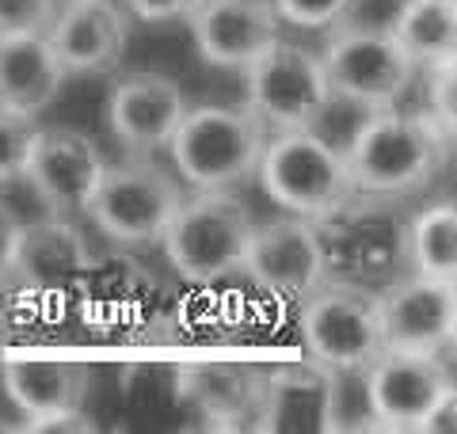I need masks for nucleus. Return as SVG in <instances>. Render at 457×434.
Instances as JSON below:
<instances>
[{
  "instance_id": "f257e3e1",
  "label": "nucleus",
  "mask_w": 457,
  "mask_h": 434,
  "mask_svg": "<svg viewBox=\"0 0 457 434\" xmlns=\"http://www.w3.org/2000/svg\"><path fill=\"white\" fill-rule=\"evenodd\" d=\"M450 153V141L423 111H370L343 149L354 191L396 198L427 187Z\"/></svg>"
},
{
  "instance_id": "f03ea898",
  "label": "nucleus",
  "mask_w": 457,
  "mask_h": 434,
  "mask_svg": "<svg viewBox=\"0 0 457 434\" xmlns=\"http://www.w3.org/2000/svg\"><path fill=\"white\" fill-rule=\"evenodd\" d=\"M267 145V126L248 104L187 107L168 141L176 176L195 191H233L255 176Z\"/></svg>"
},
{
  "instance_id": "7ed1b4c3",
  "label": "nucleus",
  "mask_w": 457,
  "mask_h": 434,
  "mask_svg": "<svg viewBox=\"0 0 457 434\" xmlns=\"http://www.w3.org/2000/svg\"><path fill=\"white\" fill-rule=\"evenodd\" d=\"M255 176L278 210L309 221L336 213L354 195L347 156L317 129H278L267 138Z\"/></svg>"
},
{
  "instance_id": "20e7f679",
  "label": "nucleus",
  "mask_w": 457,
  "mask_h": 434,
  "mask_svg": "<svg viewBox=\"0 0 457 434\" xmlns=\"http://www.w3.org/2000/svg\"><path fill=\"white\" fill-rule=\"evenodd\" d=\"M255 217L233 191H195L164 229V255L187 282H221L245 267Z\"/></svg>"
},
{
  "instance_id": "39448f33",
  "label": "nucleus",
  "mask_w": 457,
  "mask_h": 434,
  "mask_svg": "<svg viewBox=\"0 0 457 434\" xmlns=\"http://www.w3.org/2000/svg\"><path fill=\"white\" fill-rule=\"evenodd\" d=\"M302 339L317 370H366L385 351L378 294L351 282H320L302 297Z\"/></svg>"
},
{
  "instance_id": "423d86ee",
  "label": "nucleus",
  "mask_w": 457,
  "mask_h": 434,
  "mask_svg": "<svg viewBox=\"0 0 457 434\" xmlns=\"http://www.w3.org/2000/svg\"><path fill=\"white\" fill-rule=\"evenodd\" d=\"M183 202V187L168 168L145 156L107 164L88 202L96 229L119 244H153L164 237L171 213Z\"/></svg>"
},
{
  "instance_id": "0eeeda50",
  "label": "nucleus",
  "mask_w": 457,
  "mask_h": 434,
  "mask_svg": "<svg viewBox=\"0 0 457 434\" xmlns=\"http://www.w3.org/2000/svg\"><path fill=\"white\" fill-rule=\"evenodd\" d=\"M328 88L332 99H347V104L362 111H385L396 107L411 84V57L400 50L393 31H378V27H354V23H336L332 38L320 54Z\"/></svg>"
},
{
  "instance_id": "6e6552de",
  "label": "nucleus",
  "mask_w": 457,
  "mask_h": 434,
  "mask_svg": "<svg viewBox=\"0 0 457 434\" xmlns=\"http://www.w3.org/2000/svg\"><path fill=\"white\" fill-rule=\"evenodd\" d=\"M245 104L275 129H317V119L332 104L320 54L302 42L275 38L245 69Z\"/></svg>"
},
{
  "instance_id": "1a4fd4ad",
  "label": "nucleus",
  "mask_w": 457,
  "mask_h": 434,
  "mask_svg": "<svg viewBox=\"0 0 457 434\" xmlns=\"http://www.w3.org/2000/svg\"><path fill=\"white\" fill-rule=\"evenodd\" d=\"M240 271L275 297H309L320 282H328V248L320 240L317 221L297 213L255 221Z\"/></svg>"
},
{
  "instance_id": "9d476101",
  "label": "nucleus",
  "mask_w": 457,
  "mask_h": 434,
  "mask_svg": "<svg viewBox=\"0 0 457 434\" xmlns=\"http://www.w3.org/2000/svg\"><path fill=\"white\" fill-rule=\"evenodd\" d=\"M366 393L374 427L381 430H423L442 400L453 396V381L442 355L381 351L366 366Z\"/></svg>"
},
{
  "instance_id": "9b49d317",
  "label": "nucleus",
  "mask_w": 457,
  "mask_h": 434,
  "mask_svg": "<svg viewBox=\"0 0 457 434\" xmlns=\"http://www.w3.org/2000/svg\"><path fill=\"white\" fill-rule=\"evenodd\" d=\"M0 381H4L8 400L31 423L46 419L80 415L88 404V362L80 355L57 351V346H27V351H8L0 362Z\"/></svg>"
},
{
  "instance_id": "f8f14e48",
  "label": "nucleus",
  "mask_w": 457,
  "mask_h": 434,
  "mask_svg": "<svg viewBox=\"0 0 457 434\" xmlns=\"http://www.w3.org/2000/svg\"><path fill=\"white\" fill-rule=\"evenodd\" d=\"M104 168V153L88 134L73 126H38L23 179L31 183V191L54 217H69L77 210H88Z\"/></svg>"
},
{
  "instance_id": "ddd939ff",
  "label": "nucleus",
  "mask_w": 457,
  "mask_h": 434,
  "mask_svg": "<svg viewBox=\"0 0 457 434\" xmlns=\"http://www.w3.org/2000/svg\"><path fill=\"white\" fill-rule=\"evenodd\" d=\"M385 351L442 355L457 331V286L453 279L411 274L378 297Z\"/></svg>"
},
{
  "instance_id": "4468645a",
  "label": "nucleus",
  "mask_w": 457,
  "mask_h": 434,
  "mask_svg": "<svg viewBox=\"0 0 457 434\" xmlns=\"http://www.w3.org/2000/svg\"><path fill=\"white\" fill-rule=\"evenodd\" d=\"M187 107L191 104L176 77L137 69L114 80V88L107 96V126L122 149L145 156L156 149H168V141L183 122Z\"/></svg>"
},
{
  "instance_id": "2eb2a0df",
  "label": "nucleus",
  "mask_w": 457,
  "mask_h": 434,
  "mask_svg": "<svg viewBox=\"0 0 457 434\" xmlns=\"http://www.w3.org/2000/svg\"><path fill=\"white\" fill-rule=\"evenodd\" d=\"M46 38L69 77H104L122 65L130 46V12L122 0H65Z\"/></svg>"
},
{
  "instance_id": "dca6fc26",
  "label": "nucleus",
  "mask_w": 457,
  "mask_h": 434,
  "mask_svg": "<svg viewBox=\"0 0 457 434\" xmlns=\"http://www.w3.org/2000/svg\"><path fill=\"white\" fill-rule=\"evenodd\" d=\"M187 23L198 57L233 72H245L286 27L270 0H203Z\"/></svg>"
},
{
  "instance_id": "f3484780",
  "label": "nucleus",
  "mask_w": 457,
  "mask_h": 434,
  "mask_svg": "<svg viewBox=\"0 0 457 434\" xmlns=\"http://www.w3.org/2000/svg\"><path fill=\"white\" fill-rule=\"evenodd\" d=\"M69 72L46 35H0V107L46 114L65 92Z\"/></svg>"
},
{
  "instance_id": "a211bd4d",
  "label": "nucleus",
  "mask_w": 457,
  "mask_h": 434,
  "mask_svg": "<svg viewBox=\"0 0 457 434\" xmlns=\"http://www.w3.org/2000/svg\"><path fill=\"white\" fill-rule=\"evenodd\" d=\"M179 396L187 400L206 423L237 427V423H245V419L260 415L263 385L245 362L206 358L179 373Z\"/></svg>"
},
{
  "instance_id": "6ab92c4d",
  "label": "nucleus",
  "mask_w": 457,
  "mask_h": 434,
  "mask_svg": "<svg viewBox=\"0 0 457 434\" xmlns=\"http://www.w3.org/2000/svg\"><path fill=\"white\" fill-rule=\"evenodd\" d=\"M84 267H88V248H84V237L65 217H50L42 225H23L16 271L27 282L42 289H57L69 279H77Z\"/></svg>"
},
{
  "instance_id": "aec40b11",
  "label": "nucleus",
  "mask_w": 457,
  "mask_h": 434,
  "mask_svg": "<svg viewBox=\"0 0 457 434\" xmlns=\"http://www.w3.org/2000/svg\"><path fill=\"white\" fill-rule=\"evenodd\" d=\"M389 31L411 65L450 62L457 57V0H404Z\"/></svg>"
},
{
  "instance_id": "412c9836",
  "label": "nucleus",
  "mask_w": 457,
  "mask_h": 434,
  "mask_svg": "<svg viewBox=\"0 0 457 434\" xmlns=\"http://www.w3.org/2000/svg\"><path fill=\"white\" fill-rule=\"evenodd\" d=\"M408 252L411 267L435 279H453L457 274V210L453 202H431L416 213L408 229Z\"/></svg>"
},
{
  "instance_id": "4be33fe9",
  "label": "nucleus",
  "mask_w": 457,
  "mask_h": 434,
  "mask_svg": "<svg viewBox=\"0 0 457 434\" xmlns=\"http://www.w3.org/2000/svg\"><path fill=\"white\" fill-rule=\"evenodd\" d=\"M35 138H38V119L0 107V183L23 179Z\"/></svg>"
},
{
  "instance_id": "5701e85b",
  "label": "nucleus",
  "mask_w": 457,
  "mask_h": 434,
  "mask_svg": "<svg viewBox=\"0 0 457 434\" xmlns=\"http://www.w3.org/2000/svg\"><path fill=\"white\" fill-rule=\"evenodd\" d=\"M453 92H457V57L427 69V111L423 114L438 126V134L446 141H453V129H457Z\"/></svg>"
},
{
  "instance_id": "b1692460",
  "label": "nucleus",
  "mask_w": 457,
  "mask_h": 434,
  "mask_svg": "<svg viewBox=\"0 0 457 434\" xmlns=\"http://www.w3.org/2000/svg\"><path fill=\"white\" fill-rule=\"evenodd\" d=\"M62 0H0V35H46Z\"/></svg>"
},
{
  "instance_id": "393cba45",
  "label": "nucleus",
  "mask_w": 457,
  "mask_h": 434,
  "mask_svg": "<svg viewBox=\"0 0 457 434\" xmlns=\"http://www.w3.org/2000/svg\"><path fill=\"white\" fill-rule=\"evenodd\" d=\"M270 4H275L282 23L320 31V27H336L343 20V12H347L351 0H270Z\"/></svg>"
},
{
  "instance_id": "a878e982",
  "label": "nucleus",
  "mask_w": 457,
  "mask_h": 434,
  "mask_svg": "<svg viewBox=\"0 0 457 434\" xmlns=\"http://www.w3.org/2000/svg\"><path fill=\"white\" fill-rule=\"evenodd\" d=\"M203 0H122V8L141 23H183Z\"/></svg>"
},
{
  "instance_id": "bb28decb",
  "label": "nucleus",
  "mask_w": 457,
  "mask_h": 434,
  "mask_svg": "<svg viewBox=\"0 0 457 434\" xmlns=\"http://www.w3.org/2000/svg\"><path fill=\"white\" fill-rule=\"evenodd\" d=\"M20 237H23V221L12 206L0 202V279H4L8 271H16V252H20Z\"/></svg>"
},
{
  "instance_id": "cd10ccee",
  "label": "nucleus",
  "mask_w": 457,
  "mask_h": 434,
  "mask_svg": "<svg viewBox=\"0 0 457 434\" xmlns=\"http://www.w3.org/2000/svg\"><path fill=\"white\" fill-rule=\"evenodd\" d=\"M31 430L38 434H57V430H92L88 415H65V419H46V423H31Z\"/></svg>"
},
{
  "instance_id": "c85d7f7f",
  "label": "nucleus",
  "mask_w": 457,
  "mask_h": 434,
  "mask_svg": "<svg viewBox=\"0 0 457 434\" xmlns=\"http://www.w3.org/2000/svg\"><path fill=\"white\" fill-rule=\"evenodd\" d=\"M12 339V297H8V289L0 286V351L8 346Z\"/></svg>"
}]
</instances>
